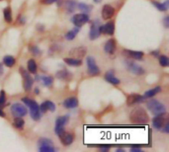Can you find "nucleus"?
I'll return each instance as SVG.
<instances>
[{"label": "nucleus", "instance_id": "nucleus-1", "mask_svg": "<svg viewBox=\"0 0 169 152\" xmlns=\"http://www.w3.org/2000/svg\"><path fill=\"white\" fill-rule=\"evenodd\" d=\"M130 120L133 124L136 125H145L150 121V116H148L146 110L142 107H137L133 109L130 114Z\"/></svg>", "mask_w": 169, "mask_h": 152}, {"label": "nucleus", "instance_id": "nucleus-2", "mask_svg": "<svg viewBox=\"0 0 169 152\" xmlns=\"http://www.w3.org/2000/svg\"><path fill=\"white\" fill-rule=\"evenodd\" d=\"M22 102L29 107L30 115H31V118L34 120H41L42 113H41V111H40V106H39V104L36 102V101L32 100V99H29V98H23Z\"/></svg>", "mask_w": 169, "mask_h": 152}, {"label": "nucleus", "instance_id": "nucleus-3", "mask_svg": "<svg viewBox=\"0 0 169 152\" xmlns=\"http://www.w3.org/2000/svg\"><path fill=\"white\" fill-rule=\"evenodd\" d=\"M146 107H147V109L150 110V112L153 115H154V116L166 114V108H165V106L163 105L161 102H159L158 100L152 99L150 101H148V102L146 103Z\"/></svg>", "mask_w": 169, "mask_h": 152}, {"label": "nucleus", "instance_id": "nucleus-4", "mask_svg": "<svg viewBox=\"0 0 169 152\" xmlns=\"http://www.w3.org/2000/svg\"><path fill=\"white\" fill-rule=\"evenodd\" d=\"M20 71H21V75L23 77V86H24V90L29 92L30 90L32 89L33 84H34V78L31 76L30 72H27V70H25L24 68H20Z\"/></svg>", "mask_w": 169, "mask_h": 152}, {"label": "nucleus", "instance_id": "nucleus-5", "mask_svg": "<svg viewBox=\"0 0 169 152\" xmlns=\"http://www.w3.org/2000/svg\"><path fill=\"white\" fill-rule=\"evenodd\" d=\"M68 116H58L56 121V128H54V133L58 136L64 131V125L68 123Z\"/></svg>", "mask_w": 169, "mask_h": 152}, {"label": "nucleus", "instance_id": "nucleus-6", "mask_svg": "<svg viewBox=\"0 0 169 152\" xmlns=\"http://www.w3.org/2000/svg\"><path fill=\"white\" fill-rule=\"evenodd\" d=\"M87 70L88 74L91 76H96L100 74V68L97 66L96 60L93 57H87Z\"/></svg>", "mask_w": 169, "mask_h": 152}, {"label": "nucleus", "instance_id": "nucleus-7", "mask_svg": "<svg viewBox=\"0 0 169 152\" xmlns=\"http://www.w3.org/2000/svg\"><path fill=\"white\" fill-rule=\"evenodd\" d=\"M72 23L75 25L76 27L80 28L83 25H85L86 23L89 22V16L86 13H79V14H75L71 19Z\"/></svg>", "mask_w": 169, "mask_h": 152}, {"label": "nucleus", "instance_id": "nucleus-8", "mask_svg": "<svg viewBox=\"0 0 169 152\" xmlns=\"http://www.w3.org/2000/svg\"><path fill=\"white\" fill-rule=\"evenodd\" d=\"M27 108L23 104L14 103L11 106V114L14 116H24L27 115Z\"/></svg>", "mask_w": 169, "mask_h": 152}, {"label": "nucleus", "instance_id": "nucleus-9", "mask_svg": "<svg viewBox=\"0 0 169 152\" xmlns=\"http://www.w3.org/2000/svg\"><path fill=\"white\" fill-rule=\"evenodd\" d=\"M100 22L98 21V20H95V21L92 22V25H91V29H90V33H89V38L90 40H94L98 39L100 37L101 35V32H100Z\"/></svg>", "mask_w": 169, "mask_h": 152}, {"label": "nucleus", "instance_id": "nucleus-10", "mask_svg": "<svg viewBox=\"0 0 169 152\" xmlns=\"http://www.w3.org/2000/svg\"><path fill=\"white\" fill-rule=\"evenodd\" d=\"M165 123H166L165 114H162V115L155 116V118L152 120V125L155 129L159 130L163 128V125H165Z\"/></svg>", "mask_w": 169, "mask_h": 152}, {"label": "nucleus", "instance_id": "nucleus-11", "mask_svg": "<svg viewBox=\"0 0 169 152\" xmlns=\"http://www.w3.org/2000/svg\"><path fill=\"white\" fill-rule=\"evenodd\" d=\"M100 32L101 34L113 36L114 33H115V23H114V21H110L105 25H103V26H100Z\"/></svg>", "mask_w": 169, "mask_h": 152}, {"label": "nucleus", "instance_id": "nucleus-12", "mask_svg": "<svg viewBox=\"0 0 169 152\" xmlns=\"http://www.w3.org/2000/svg\"><path fill=\"white\" fill-rule=\"evenodd\" d=\"M87 49L84 47H79V48H74L69 52V57H72L73 58H82L84 55L86 54Z\"/></svg>", "mask_w": 169, "mask_h": 152}, {"label": "nucleus", "instance_id": "nucleus-13", "mask_svg": "<svg viewBox=\"0 0 169 152\" xmlns=\"http://www.w3.org/2000/svg\"><path fill=\"white\" fill-rule=\"evenodd\" d=\"M126 63H127V67L129 68V70L132 71L133 74L142 75L143 73H145V69H143L142 66H140V65H137V64L133 63L132 61H129V60H127Z\"/></svg>", "mask_w": 169, "mask_h": 152}, {"label": "nucleus", "instance_id": "nucleus-14", "mask_svg": "<svg viewBox=\"0 0 169 152\" xmlns=\"http://www.w3.org/2000/svg\"><path fill=\"white\" fill-rule=\"evenodd\" d=\"M58 137H59V139H61V143L64 146L70 145L74 140V135L72 133H66L65 130H64L61 135H58Z\"/></svg>", "mask_w": 169, "mask_h": 152}, {"label": "nucleus", "instance_id": "nucleus-15", "mask_svg": "<svg viewBox=\"0 0 169 152\" xmlns=\"http://www.w3.org/2000/svg\"><path fill=\"white\" fill-rule=\"evenodd\" d=\"M114 14H115V9H114L113 6L109 4H106L103 6V9H102V17L103 19H111Z\"/></svg>", "mask_w": 169, "mask_h": 152}, {"label": "nucleus", "instance_id": "nucleus-16", "mask_svg": "<svg viewBox=\"0 0 169 152\" xmlns=\"http://www.w3.org/2000/svg\"><path fill=\"white\" fill-rule=\"evenodd\" d=\"M116 48H117L116 40L110 39L105 44V45H104V50H105V53H107L108 54H113L116 52Z\"/></svg>", "mask_w": 169, "mask_h": 152}, {"label": "nucleus", "instance_id": "nucleus-17", "mask_svg": "<svg viewBox=\"0 0 169 152\" xmlns=\"http://www.w3.org/2000/svg\"><path fill=\"white\" fill-rule=\"evenodd\" d=\"M142 100H143V97L140 94H131L127 97V105L128 106L135 105L137 103L142 102Z\"/></svg>", "mask_w": 169, "mask_h": 152}, {"label": "nucleus", "instance_id": "nucleus-18", "mask_svg": "<svg viewBox=\"0 0 169 152\" xmlns=\"http://www.w3.org/2000/svg\"><path fill=\"white\" fill-rule=\"evenodd\" d=\"M40 111L42 114H44L47 111H51V112H54L56 111V106L51 101H46L44 102L41 106H40Z\"/></svg>", "mask_w": 169, "mask_h": 152}, {"label": "nucleus", "instance_id": "nucleus-19", "mask_svg": "<svg viewBox=\"0 0 169 152\" xmlns=\"http://www.w3.org/2000/svg\"><path fill=\"white\" fill-rule=\"evenodd\" d=\"M78 106V100L75 97L67 98L63 101V107L66 109H74Z\"/></svg>", "mask_w": 169, "mask_h": 152}, {"label": "nucleus", "instance_id": "nucleus-20", "mask_svg": "<svg viewBox=\"0 0 169 152\" xmlns=\"http://www.w3.org/2000/svg\"><path fill=\"white\" fill-rule=\"evenodd\" d=\"M105 80L108 81L109 83H111L113 85H118L121 83V80L117 78L115 75H114V71L113 70H110V71L106 72L105 74Z\"/></svg>", "mask_w": 169, "mask_h": 152}, {"label": "nucleus", "instance_id": "nucleus-21", "mask_svg": "<svg viewBox=\"0 0 169 152\" xmlns=\"http://www.w3.org/2000/svg\"><path fill=\"white\" fill-rule=\"evenodd\" d=\"M57 77L58 79H61L64 81H70L72 79V74L66 69H62L61 71H58L57 73Z\"/></svg>", "mask_w": 169, "mask_h": 152}, {"label": "nucleus", "instance_id": "nucleus-22", "mask_svg": "<svg viewBox=\"0 0 169 152\" xmlns=\"http://www.w3.org/2000/svg\"><path fill=\"white\" fill-rule=\"evenodd\" d=\"M64 4H65V9L67 13H72L74 12V10L77 9V2L74 1V0H66Z\"/></svg>", "mask_w": 169, "mask_h": 152}, {"label": "nucleus", "instance_id": "nucleus-23", "mask_svg": "<svg viewBox=\"0 0 169 152\" xmlns=\"http://www.w3.org/2000/svg\"><path fill=\"white\" fill-rule=\"evenodd\" d=\"M125 53L128 54V57H130L133 59L137 60H142L143 57V53L142 52H135V50H125Z\"/></svg>", "mask_w": 169, "mask_h": 152}, {"label": "nucleus", "instance_id": "nucleus-24", "mask_svg": "<svg viewBox=\"0 0 169 152\" xmlns=\"http://www.w3.org/2000/svg\"><path fill=\"white\" fill-rule=\"evenodd\" d=\"M64 62L66 64L70 65V66H80L82 64V60L79 58H73V57H68V58H64Z\"/></svg>", "mask_w": 169, "mask_h": 152}, {"label": "nucleus", "instance_id": "nucleus-25", "mask_svg": "<svg viewBox=\"0 0 169 152\" xmlns=\"http://www.w3.org/2000/svg\"><path fill=\"white\" fill-rule=\"evenodd\" d=\"M159 92H161V87H160V86H157V87H155V88L146 91V92L145 93V95H143L142 97H143V99H146V98H152L153 96L158 94Z\"/></svg>", "mask_w": 169, "mask_h": 152}, {"label": "nucleus", "instance_id": "nucleus-26", "mask_svg": "<svg viewBox=\"0 0 169 152\" xmlns=\"http://www.w3.org/2000/svg\"><path fill=\"white\" fill-rule=\"evenodd\" d=\"M13 125L14 128L17 129H23L25 125V121L22 119V116H15V119L13 120Z\"/></svg>", "mask_w": 169, "mask_h": 152}, {"label": "nucleus", "instance_id": "nucleus-27", "mask_svg": "<svg viewBox=\"0 0 169 152\" xmlns=\"http://www.w3.org/2000/svg\"><path fill=\"white\" fill-rule=\"evenodd\" d=\"M15 62H16V60H15L12 55H6V57H3V63L7 67H13L15 65Z\"/></svg>", "mask_w": 169, "mask_h": 152}, {"label": "nucleus", "instance_id": "nucleus-28", "mask_svg": "<svg viewBox=\"0 0 169 152\" xmlns=\"http://www.w3.org/2000/svg\"><path fill=\"white\" fill-rule=\"evenodd\" d=\"M28 71L30 73H37V63L35 59H29L28 60Z\"/></svg>", "mask_w": 169, "mask_h": 152}, {"label": "nucleus", "instance_id": "nucleus-29", "mask_svg": "<svg viewBox=\"0 0 169 152\" xmlns=\"http://www.w3.org/2000/svg\"><path fill=\"white\" fill-rule=\"evenodd\" d=\"M77 9L81 10L82 13H89L92 11V6L91 5H87L85 3H77Z\"/></svg>", "mask_w": 169, "mask_h": 152}, {"label": "nucleus", "instance_id": "nucleus-30", "mask_svg": "<svg viewBox=\"0 0 169 152\" xmlns=\"http://www.w3.org/2000/svg\"><path fill=\"white\" fill-rule=\"evenodd\" d=\"M78 32H79V28H78V27H76V28H74V29L70 30V31H69L68 33H66V35H65V39L68 40H72L74 38H75V37L77 36Z\"/></svg>", "mask_w": 169, "mask_h": 152}, {"label": "nucleus", "instance_id": "nucleus-31", "mask_svg": "<svg viewBox=\"0 0 169 152\" xmlns=\"http://www.w3.org/2000/svg\"><path fill=\"white\" fill-rule=\"evenodd\" d=\"M4 19L6 23H11L12 22V11H11V8L10 7H6L4 9Z\"/></svg>", "mask_w": 169, "mask_h": 152}, {"label": "nucleus", "instance_id": "nucleus-32", "mask_svg": "<svg viewBox=\"0 0 169 152\" xmlns=\"http://www.w3.org/2000/svg\"><path fill=\"white\" fill-rule=\"evenodd\" d=\"M159 63H160V65L162 67H167V66H169V59H168V57H166V55H164V54H162V55H160L159 54Z\"/></svg>", "mask_w": 169, "mask_h": 152}, {"label": "nucleus", "instance_id": "nucleus-33", "mask_svg": "<svg viewBox=\"0 0 169 152\" xmlns=\"http://www.w3.org/2000/svg\"><path fill=\"white\" fill-rule=\"evenodd\" d=\"M41 80H42L43 84L44 86H48V87L52 86L53 85V78L51 77V76H42Z\"/></svg>", "mask_w": 169, "mask_h": 152}, {"label": "nucleus", "instance_id": "nucleus-34", "mask_svg": "<svg viewBox=\"0 0 169 152\" xmlns=\"http://www.w3.org/2000/svg\"><path fill=\"white\" fill-rule=\"evenodd\" d=\"M38 145L40 147V146H44V145H53V141L51 139L46 138V137H42V138L39 139Z\"/></svg>", "mask_w": 169, "mask_h": 152}, {"label": "nucleus", "instance_id": "nucleus-35", "mask_svg": "<svg viewBox=\"0 0 169 152\" xmlns=\"http://www.w3.org/2000/svg\"><path fill=\"white\" fill-rule=\"evenodd\" d=\"M39 150L41 152H54L56 148L53 147V145H44V146H40Z\"/></svg>", "mask_w": 169, "mask_h": 152}, {"label": "nucleus", "instance_id": "nucleus-36", "mask_svg": "<svg viewBox=\"0 0 169 152\" xmlns=\"http://www.w3.org/2000/svg\"><path fill=\"white\" fill-rule=\"evenodd\" d=\"M151 2H152V4L154 5V6H155L158 10H159V11H162V12L167 11V9H168V8H166V7L164 6V4H163V3H159V2L153 1V0H152Z\"/></svg>", "mask_w": 169, "mask_h": 152}, {"label": "nucleus", "instance_id": "nucleus-37", "mask_svg": "<svg viewBox=\"0 0 169 152\" xmlns=\"http://www.w3.org/2000/svg\"><path fill=\"white\" fill-rule=\"evenodd\" d=\"M6 103V94L2 90L1 92H0V107H2V106Z\"/></svg>", "mask_w": 169, "mask_h": 152}, {"label": "nucleus", "instance_id": "nucleus-38", "mask_svg": "<svg viewBox=\"0 0 169 152\" xmlns=\"http://www.w3.org/2000/svg\"><path fill=\"white\" fill-rule=\"evenodd\" d=\"M30 50H31V53L35 55V57H37V55L41 54V52H40V49L37 47H31V48H30Z\"/></svg>", "mask_w": 169, "mask_h": 152}, {"label": "nucleus", "instance_id": "nucleus-39", "mask_svg": "<svg viewBox=\"0 0 169 152\" xmlns=\"http://www.w3.org/2000/svg\"><path fill=\"white\" fill-rule=\"evenodd\" d=\"M98 148L100 149V151L102 152H106V151H109L111 148V146L110 145H99L98 146Z\"/></svg>", "mask_w": 169, "mask_h": 152}, {"label": "nucleus", "instance_id": "nucleus-40", "mask_svg": "<svg viewBox=\"0 0 169 152\" xmlns=\"http://www.w3.org/2000/svg\"><path fill=\"white\" fill-rule=\"evenodd\" d=\"M57 0H41V4H44V5H49V4H53L54 2H57Z\"/></svg>", "mask_w": 169, "mask_h": 152}, {"label": "nucleus", "instance_id": "nucleus-41", "mask_svg": "<svg viewBox=\"0 0 169 152\" xmlns=\"http://www.w3.org/2000/svg\"><path fill=\"white\" fill-rule=\"evenodd\" d=\"M161 131H163V133H169V124L167 123H165V125H163V128L161 129Z\"/></svg>", "mask_w": 169, "mask_h": 152}, {"label": "nucleus", "instance_id": "nucleus-42", "mask_svg": "<svg viewBox=\"0 0 169 152\" xmlns=\"http://www.w3.org/2000/svg\"><path fill=\"white\" fill-rule=\"evenodd\" d=\"M163 23H164L165 28H168L169 27V16H166L164 19H163Z\"/></svg>", "mask_w": 169, "mask_h": 152}, {"label": "nucleus", "instance_id": "nucleus-43", "mask_svg": "<svg viewBox=\"0 0 169 152\" xmlns=\"http://www.w3.org/2000/svg\"><path fill=\"white\" fill-rule=\"evenodd\" d=\"M151 55L158 57H159V53H158V52H152V53H151Z\"/></svg>", "mask_w": 169, "mask_h": 152}, {"label": "nucleus", "instance_id": "nucleus-44", "mask_svg": "<svg viewBox=\"0 0 169 152\" xmlns=\"http://www.w3.org/2000/svg\"><path fill=\"white\" fill-rule=\"evenodd\" d=\"M4 72V70H3V65L0 63V76H1Z\"/></svg>", "mask_w": 169, "mask_h": 152}, {"label": "nucleus", "instance_id": "nucleus-45", "mask_svg": "<svg viewBox=\"0 0 169 152\" xmlns=\"http://www.w3.org/2000/svg\"><path fill=\"white\" fill-rule=\"evenodd\" d=\"M0 116H3V118L5 116V113L3 112V110L1 109V107H0Z\"/></svg>", "mask_w": 169, "mask_h": 152}, {"label": "nucleus", "instance_id": "nucleus-46", "mask_svg": "<svg viewBox=\"0 0 169 152\" xmlns=\"http://www.w3.org/2000/svg\"><path fill=\"white\" fill-rule=\"evenodd\" d=\"M168 3H169V0H166V1H165L164 3H163V4H164V6H165L166 8H168Z\"/></svg>", "mask_w": 169, "mask_h": 152}, {"label": "nucleus", "instance_id": "nucleus-47", "mask_svg": "<svg viewBox=\"0 0 169 152\" xmlns=\"http://www.w3.org/2000/svg\"><path fill=\"white\" fill-rule=\"evenodd\" d=\"M35 93H36V94H39L40 93V91H39L38 88H35Z\"/></svg>", "mask_w": 169, "mask_h": 152}, {"label": "nucleus", "instance_id": "nucleus-48", "mask_svg": "<svg viewBox=\"0 0 169 152\" xmlns=\"http://www.w3.org/2000/svg\"><path fill=\"white\" fill-rule=\"evenodd\" d=\"M102 1H103V0H94V2H95V3H100Z\"/></svg>", "mask_w": 169, "mask_h": 152}, {"label": "nucleus", "instance_id": "nucleus-49", "mask_svg": "<svg viewBox=\"0 0 169 152\" xmlns=\"http://www.w3.org/2000/svg\"><path fill=\"white\" fill-rule=\"evenodd\" d=\"M124 151H125L124 149H117V152H124Z\"/></svg>", "mask_w": 169, "mask_h": 152}, {"label": "nucleus", "instance_id": "nucleus-50", "mask_svg": "<svg viewBox=\"0 0 169 152\" xmlns=\"http://www.w3.org/2000/svg\"><path fill=\"white\" fill-rule=\"evenodd\" d=\"M0 1H1V0H0Z\"/></svg>", "mask_w": 169, "mask_h": 152}]
</instances>
